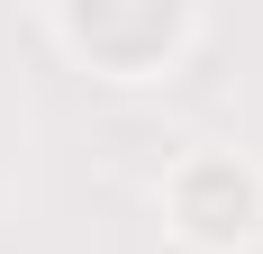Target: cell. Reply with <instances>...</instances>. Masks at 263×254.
Listing matches in <instances>:
<instances>
[{"label": "cell", "mask_w": 263, "mask_h": 254, "mask_svg": "<svg viewBox=\"0 0 263 254\" xmlns=\"http://www.w3.org/2000/svg\"><path fill=\"white\" fill-rule=\"evenodd\" d=\"M46 37L100 82H173L182 55L209 37V19L182 0H64L46 9Z\"/></svg>", "instance_id": "obj_1"}, {"label": "cell", "mask_w": 263, "mask_h": 254, "mask_svg": "<svg viewBox=\"0 0 263 254\" xmlns=\"http://www.w3.org/2000/svg\"><path fill=\"white\" fill-rule=\"evenodd\" d=\"M155 200H163V227L191 254H245L263 236V164L236 146H191Z\"/></svg>", "instance_id": "obj_2"}]
</instances>
